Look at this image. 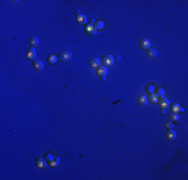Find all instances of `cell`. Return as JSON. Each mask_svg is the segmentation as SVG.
I'll list each match as a JSON object with an SVG mask.
<instances>
[{
  "instance_id": "cell-8",
  "label": "cell",
  "mask_w": 188,
  "mask_h": 180,
  "mask_svg": "<svg viewBox=\"0 0 188 180\" xmlns=\"http://www.w3.org/2000/svg\"><path fill=\"white\" fill-rule=\"evenodd\" d=\"M96 73L100 76V77H104V76H106V74H107V67L106 66H104V65H100V66H98L96 69Z\"/></svg>"
},
{
  "instance_id": "cell-24",
  "label": "cell",
  "mask_w": 188,
  "mask_h": 180,
  "mask_svg": "<svg viewBox=\"0 0 188 180\" xmlns=\"http://www.w3.org/2000/svg\"><path fill=\"white\" fill-rule=\"evenodd\" d=\"M146 91H147L148 93H153L154 86L153 85H147V87H146Z\"/></svg>"
},
{
  "instance_id": "cell-9",
  "label": "cell",
  "mask_w": 188,
  "mask_h": 180,
  "mask_svg": "<svg viewBox=\"0 0 188 180\" xmlns=\"http://www.w3.org/2000/svg\"><path fill=\"white\" fill-rule=\"evenodd\" d=\"M89 65L93 68H96L101 65V60L99 58H97V57H93L89 60Z\"/></svg>"
},
{
  "instance_id": "cell-11",
  "label": "cell",
  "mask_w": 188,
  "mask_h": 180,
  "mask_svg": "<svg viewBox=\"0 0 188 180\" xmlns=\"http://www.w3.org/2000/svg\"><path fill=\"white\" fill-rule=\"evenodd\" d=\"M33 67H34L35 70L40 71V70H42L44 68V64L41 60H34L33 61Z\"/></svg>"
},
{
  "instance_id": "cell-6",
  "label": "cell",
  "mask_w": 188,
  "mask_h": 180,
  "mask_svg": "<svg viewBox=\"0 0 188 180\" xmlns=\"http://www.w3.org/2000/svg\"><path fill=\"white\" fill-rule=\"evenodd\" d=\"M35 162H36V165H37L38 167H40V168H44V167L47 166V164H48V161L42 157L36 158V159H35Z\"/></svg>"
},
{
  "instance_id": "cell-21",
  "label": "cell",
  "mask_w": 188,
  "mask_h": 180,
  "mask_svg": "<svg viewBox=\"0 0 188 180\" xmlns=\"http://www.w3.org/2000/svg\"><path fill=\"white\" fill-rule=\"evenodd\" d=\"M155 95L157 96L158 98H161V97H163V96H165V90L163 89V88H159V89L156 91V93H155Z\"/></svg>"
},
{
  "instance_id": "cell-5",
  "label": "cell",
  "mask_w": 188,
  "mask_h": 180,
  "mask_svg": "<svg viewBox=\"0 0 188 180\" xmlns=\"http://www.w3.org/2000/svg\"><path fill=\"white\" fill-rule=\"evenodd\" d=\"M159 103L160 107L162 108V109H168L169 106H170V101L168 100V98H166L165 96H163V97H161L159 99Z\"/></svg>"
},
{
  "instance_id": "cell-4",
  "label": "cell",
  "mask_w": 188,
  "mask_h": 180,
  "mask_svg": "<svg viewBox=\"0 0 188 180\" xmlns=\"http://www.w3.org/2000/svg\"><path fill=\"white\" fill-rule=\"evenodd\" d=\"M71 57H72V53L70 52V51H63L61 52L60 54H59V56L58 58L61 60V61H69L70 59H71Z\"/></svg>"
},
{
  "instance_id": "cell-28",
  "label": "cell",
  "mask_w": 188,
  "mask_h": 180,
  "mask_svg": "<svg viewBox=\"0 0 188 180\" xmlns=\"http://www.w3.org/2000/svg\"><path fill=\"white\" fill-rule=\"evenodd\" d=\"M101 80H102V81H106V78H105V76H104V77H101Z\"/></svg>"
},
{
  "instance_id": "cell-25",
  "label": "cell",
  "mask_w": 188,
  "mask_h": 180,
  "mask_svg": "<svg viewBox=\"0 0 188 180\" xmlns=\"http://www.w3.org/2000/svg\"><path fill=\"white\" fill-rule=\"evenodd\" d=\"M74 14L76 15V16H79V15H80V11H79V10H76V11L74 12Z\"/></svg>"
},
{
  "instance_id": "cell-14",
  "label": "cell",
  "mask_w": 188,
  "mask_h": 180,
  "mask_svg": "<svg viewBox=\"0 0 188 180\" xmlns=\"http://www.w3.org/2000/svg\"><path fill=\"white\" fill-rule=\"evenodd\" d=\"M166 138L168 139V140H175V138H176V132L174 131L173 129L169 130L167 133H166Z\"/></svg>"
},
{
  "instance_id": "cell-22",
  "label": "cell",
  "mask_w": 188,
  "mask_h": 180,
  "mask_svg": "<svg viewBox=\"0 0 188 180\" xmlns=\"http://www.w3.org/2000/svg\"><path fill=\"white\" fill-rule=\"evenodd\" d=\"M95 28L96 29H103L104 28V22L103 21H101V20H98V21H96L95 22Z\"/></svg>"
},
{
  "instance_id": "cell-17",
  "label": "cell",
  "mask_w": 188,
  "mask_h": 180,
  "mask_svg": "<svg viewBox=\"0 0 188 180\" xmlns=\"http://www.w3.org/2000/svg\"><path fill=\"white\" fill-rule=\"evenodd\" d=\"M58 59H59V58L57 56H55V55H49L48 58H47V61H48V63H49L50 65H54V64L58 61Z\"/></svg>"
},
{
  "instance_id": "cell-29",
  "label": "cell",
  "mask_w": 188,
  "mask_h": 180,
  "mask_svg": "<svg viewBox=\"0 0 188 180\" xmlns=\"http://www.w3.org/2000/svg\"><path fill=\"white\" fill-rule=\"evenodd\" d=\"M94 22H95V20H94V19H92V20H91V24H93Z\"/></svg>"
},
{
  "instance_id": "cell-12",
  "label": "cell",
  "mask_w": 188,
  "mask_h": 180,
  "mask_svg": "<svg viewBox=\"0 0 188 180\" xmlns=\"http://www.w3.org/2000/svg\"><path fill=\"white\" fill-rule=\"evenodd\" d=\"M171 110H172V112H175V113L183 112V111H184V109H183L182 107L180 106V104H178V103H173V104L171 105Z\"/></svg>"
},
{
  "instance_id": "cell-16",
  "label": "cell",
  "mask_w": 188,
  "mask_h": 180,
  "mask_svg": "<svg viewBox=\"0 0 188 180\" xmlns=\"http://www.w3.org/2000/svg\"><path fill=\"white\" fill-rule=\"evenodd\" d=\"M76 20H77V22L79 23V24L83 25V24H86V22H87V17L85 15H83V14H80L79 16H77Z\"/></svg>"
},
{
  "instance_id": "cell-13",
  "label": "cell",
  "mask_w": 188,
  "mask_h": 180,
  "mask_svg": "<svg viewBox=\"0 0 188 180\" xmlns=\"http://www.w3.org/2000/svg\"><path fill=\"white\" fill-rule=\"evenodd\" d=\"M148 103V97L145 95H141L139 96V98H138V104L139 105H141V106H144V105H146Z\"/></svg>"
},
{
  "instance_id": "cell-1",
  "label": "cell",
  "mask_w": 188,
  "mask_h": 180,
  "mask_svg": "<svg viewBox=\"0 0 188 180\" xmlns=\"http://www.w3.org/2000/svg\"><path fill=\"white\" fill-rule=\"evenodd\" d=\"M97 29L95 28V26L93 25V24H86V26L84 27V31H85V33L88 35V36H94V35H96V31Z\"/></svg>"
},
{
  "instance_id": "cell-7",
  "label": "cell",
  "mask_w": 188,
  "mask_h": 180,
  "mask_svg": "<svg viewBox=\"0 0 188 180\" xmlns=\"http://www.w3.org/2000/svg\"><path fill=\"white\" fill-rule=\"evenodd\" d=\"M139 46L142 48V49H149L151 48V42L150 40L147 39V38H143V39L140 40V43H139Z\"/></svg>"
},
{
  "instance_id": "cell-27",
  "label": "cell",
  "mask_w": 188,
  "mask_h": 180,
  "mask_svg": "<svg viewBox=\"0 0 188 180\" xmlns=\"http://www.w3.org/2000/svg\"><path fill=\"white\" fill-rule=\"evenodd\" d=\"M114 59H116V60H118V61H119V60H120V55H117L116 57H114Z\"/></svg>"
},
{
  "instance_id": "cell-3",
  "label": "cell",
  "mask_w": 188,
  "mask_h": 180,
  "mask_svg": "<svg viewBox=\"0 0 188 180\" xmlns=\"http://www.w3.org/2000/svg\"><path fill=\"white\" fill-rule=\"evenodd\" d=\"M37 56V51L34 47H30L26 52V57L28 60H36L35 58Z\"/></svg>"
},
{
  "instance_id": "cell-20",
  "label": "cell",
  "mask_w": 188,
  "mask_h": 180,
  "mask_svg": "<svg viewBox=\"0 0 188 180\" xmlns=\"http://www.w3.org/2000/svg\"><path fill=\"white\" fill-rule=\"evenodd\" d=\"M169 119H170L171 121H174V122L178 121V120H179V115H178V113L172 112L171 114H169Z\"/></svg>"
},
{
  "instance_id": "cell-26",
  "label": "cell",
  "mask_w": 188,
  "mask_h": 180,
  "mask_svg": "<svg viewBox=\"0 0 188 180\" xmlns=\"http://www.w3.org/2000/svg\"><path fill=\"white\" fill-rule=\"evenodd\" d=\"M160 113H161V114H165V113H166V109H161Z\"/></svg>"
},
{
  "instance_id": "cell-10",
  "label": "cell",
  "mask_w": 188,
  "mask_h": 180,
  "mask_svg": "<svg viewBox=\"0 0 188 180\" xmlns=\"http://www.w3.org/2000/svg\"><path fill=\"white\" fill-rule=\"evenodd\" d=\"M47 161H48L50 166H57L60 162V159L57 156H50V159H48Z\"/></svg>"
},
{
  "instance_id": "cell-23",
  "label": "cell",
  "mask_w": 188,
  "mask_h": 180,
  "mask_svg": "<svg viewBox=\"0 0 188 180\" xmlns=\"http://www.w3.org/2000/svg\"><path fill=\"white\" fill-rule=\"evenodd\" d=\"M165 127H166V129L171 130V129H173V128H174V124L172 123V122H166Z\"/></svg>"
},
{
  "instance_id": "cell-19",
  "label": "cell",
  "mask_w": 188,
  "mask_h": 180,
  "mask_svg": "<svg viewBox=\"0 0 188 180\" xmlns=\"http://www.w3.org/2000/svg\"><path fill=\"white\" fill-rule=\"evenodd\" d=\"M29 43H30V45H31V47H36V46H38L39 45V39L37 38V37H32V38H30V40H29Z\"/></svg>"
},
{
  "instance_id": "cell-2",
  "label": "cell",
  "mask_w": 188,
  "mask_h": 180,
  "mask_svg": "<svg viewBox=\"0 0 188 180\" xmlns=\"http://www.w3.org/2000/svg\"><path fill=\"white\" fill-rule=\"evenodd\" d=\"M114 61H115L114 56L110 55V54H107V55H105V56L102 58V63L104 66H110V65L113 64Z\"/></svg>"
},
{
  "instance_id": "cell-18",
  "label": "cell",
  "mask_w": 188,
  "mask_h": 180,
  "mask_svg": "<svg viewBox=\"0 0 188 180\" xmlns=\"http://www.w3.org/2000/svg\"><path fill=\"white\" fill-rule=\"evenodd\" d=\"M147 56H148L149 58H156L157 52H156V50L153 49V48H149V49H147Z\"/></svg>"
},
{
  "instance_id": "cell-15",
  "label": "cell",
  "mask_w": 188,
  "mask_h": 180,
  "mask_svg": "<svg viewBox=\"0 0 188 180\" xmlns=\"http://www.w3.org/2000/svg\"><path fill=\"white\" fill-rule=\"evenodd\" d=\"M148 101H150V103H153V104H156L159 101V98L155 95L154 93H150V95L148 97Z\"/></svg>"
}]
</instances>
